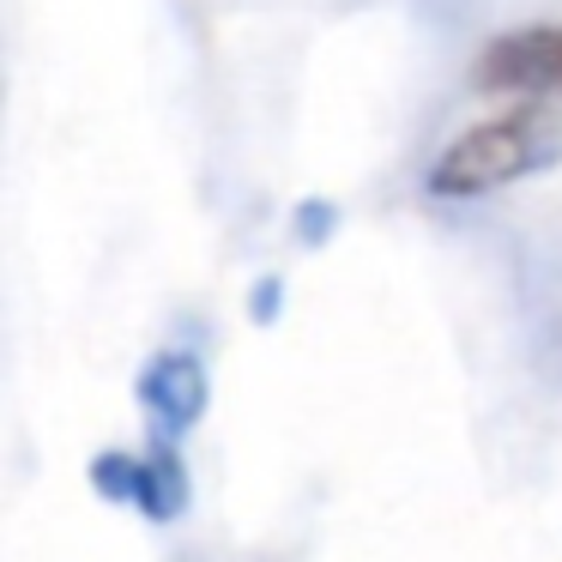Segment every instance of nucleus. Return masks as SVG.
<instances>
[{
	"label": "nucleus",
	"instance_id": "1",
	"mask_svg": "<svg viewBox=\"0 0 562 562\" xmlns=\"http://www.w3.org/2000/svg\"><path fill=\"white\" fill-rule=\"evenodd\" d=\"M562 151V127L544 110H508L490 115V122L465 127L460 139L441 146V158L429 164V194L436 200H477L514 188L520 176L544 170Z\"/></svg>",
	"mask_w": 562,
	"mask_h": 562
},
{
	"label": "nucleus",
	"instance_id": "2",
	"mask_svg": "<svg viewBox=\"0 0 562 562\" xmlns=\"http://www.w3.org/2000/svg\"><path fill=\"white\" fill-rule=\"evenodd\" d=\"M472 79L496 98H562V25H520L490 37Z\"/></svg>",
	"mask_w": 562,
	"mask_h": 562
},
{
	"label": "nucleus",
	"instance_id": "3",
	"mask_svg": "<svg viewBox=\"0 0 562 562\" xmlns=\"http://www.w3.org/2000/svg\"><path fill=\"white\" fill-rule=\"evenodd\" d=\"M139 393H146V405L164 417V429H188L200 417V405H206V375H200V363L188 351H170L146 369Z\"/></svg>",
	"mask_w": 562,
	"mask_h": 562
}]
</instances>
